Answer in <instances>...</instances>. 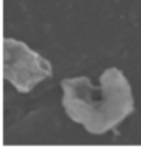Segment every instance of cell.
Returning <instances> with one entry per match:
<instances>
[{"label":"cell","mask_w":141,"mask_h":149,"mask_svg":"<svg viewBox=\"0 0 141 149\" xmlns=\"http://www.w3.org/2000/svg\"><path fill=\"white\" fill-rule=\"evenodd\" d=\"M62 108L71 122L93 135L115 130L135 111V96L124 72L108 67L94 85L88 76H71L61 81Z\"/></svg>","instance_id":"cell-1"},{"label":"cell","mask_w":141,"mask_h":149,"mask_svg":"<svg viewBox=\"0 0 141 149\" xmlns=\"http://www.w3.org/2000/svg\"><path fill=\"white\" fill-rule=\"evenodd\" d=\"M3 76L18 93L28 94L53 76V67L49 59L26 43L6 37L3 40Z\"/></svg>","instance_id":"cell-2"}]
</instances>
